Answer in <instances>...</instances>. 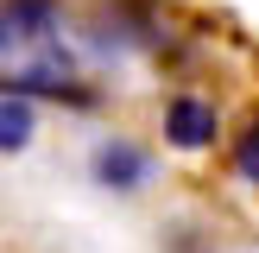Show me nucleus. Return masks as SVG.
I'll return each mask as SVG.
<instances>
[{"mask_svg":"<svg viewBox=\"0 0 259 253\" xmlns=\"http://www.w3.org/2000/svg\"><path fill=\"white\" fill-rule=\"evenodd\" d=\"M0 25L13 32V45H19V38H51L57 0H0Z\"/></svg>","mask_w":259,"mask_h":253,"instance_id":"20e7f679","label":"nucleus"},{"mask_svg":"<svg viewBox=\"0 0 259 253\" xmlns=\"http://www.w3.org/2000/svg\"><path fill=\"white\" fill-rule=\"evenodd\" d=\"M0 51H13V32H7V25H0Z\"/></svg>","mask_w":259,"mask_h":253,"instance_id":"423d86ee","label":"nucleus"},{"mask_svg":"<svg viewBox=\"0 0 259 253\" xmlns=\"http://www.w3.org/2000/svg\"><path fill=\"white\" fill-rule=\"evenodd\" d=\"M215 139H222V108H215L209 95L184 89V95L164 101V146H177V152H209Z\"/></svg>","mask_w":259,"mask_h":253,"instance_id":"f03ea898","label":"nucleus"},{"mask_svg":"<svg viewBox=\"0 0 259 253\" xmlns=\"http://www.w3.org/2000/svg\"><path fill=\"white\" fill-rule=\"evenodd\" d=\"M89 177H95V190H108V196H139V190L158 177V158H152L139 139L108 133L95 152H89Z\"/></svg>","mask_w":259,"mask_h":253,"instance_id":"f257e3e1","label":"nucleus"},{"mask_svg":"<svg viewBox=\"0 0 259 253\" xmlns=\"http://www.w3.org/2000/svg\"><path fill=\"white\" fill-rule=\"evenodd\" d=\"M32 139H38V108H32V95L0 89V158H19Z\"/></svg>","mask_w":259,"mask_h":253,"instance_id":"7ed1b4c3","label":"nucleus"},{"mask_svg":"<svg viewBox=\"0 0 259 253\" xmlns=\"http://www.w3.org/2000/svg\"><path fill=\"white\" fill-rule=\"evenodd\" d=\"M234 171H240V177H247V184L259 190V120H253L247 133L234 139Z\"/></svg>","mask_w":259,"mask_h":253,"instance_id":"39448f33","label":"nucleus"}]
</instances>
